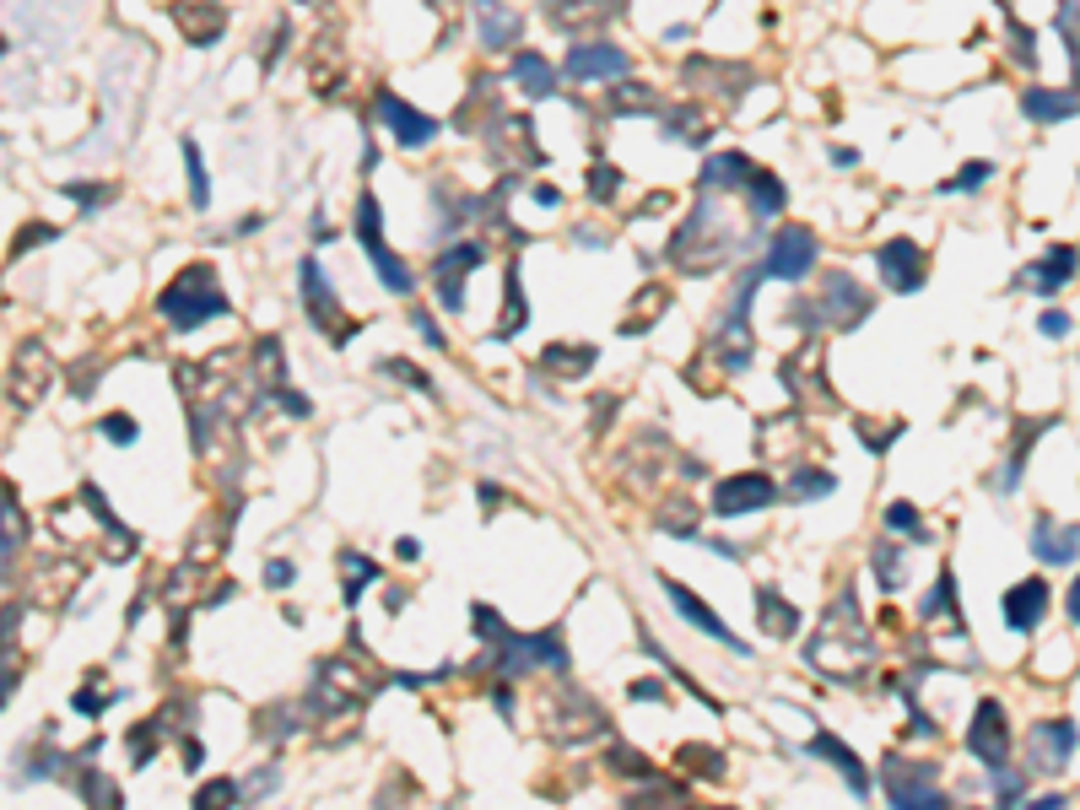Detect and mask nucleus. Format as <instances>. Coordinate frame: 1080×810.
Masks as SVG:
<instances>
[{
	"instance_id": "obj_14",
	"label": "nucleus",
	"mask_w": 1080,
	"mask_h": 810,
	"mask_svg": "<svg viewBox=\"0 0 1080 810\" xmlns=\"http://www.w3.org/2000/svg\"><path fill=\"white\" fill-rule=\"evenodd\" d=\"M568 76L572 81H611V76H627V49H622V44H578L568 55Z\"/></svg>"
},
{
	"instance_id": "obj_27",
	"label": "nucleus",
	"mask_w": 1080,
	"mask_h": 810,
	"mask_svg": "<svg viewBox=\"0 0 1080 810\" xmlns=\"http://www.w3.org/2000/svg\"><path fill=\"white\" fill-rule=\"evenodd\" d=\"M509 76L519 81V87H524V92H530V98H552V92H557V70L541 60V55H519Z\"/></svg>"
},
{
	"instance_id": "obj_51",
	"label": "nucleus",
	"mask_w": 1080,
	"mask_h": 810,
	"mask_svg": "<svg viewBox=\"0 0 1080 810\" xmlns=\"http://www.w3.org/2000/svg\"><path fill=\"white\" fill-rule=\"evenodd\" d=\"M1043 335H1070V313H1048L1043 319Z\"/></svg>"
},
{
	"instance_id": "obj_44",
	"label": "nucleus",
	"mask_w": 1080,
	"mask_h": 810,
	"mask_svg": "<svg viewBox=\"0 0 1080 810\" xmlns=\"http://www.w3.org/2000/svg\"><path fill=\"white\" fill-rule=\"evenodd\" d=\"M513 33H519V22H513L509 11L503 16H487V44H513Z\"/></svg>"
},
{
	"instance_id": "obj_45",
	"label": "nucleus",
	"mask_w": 1080,
	"mask_h": 810,
	"mask_svg": "<svg viewBox=\"0 0 1080 810\" xmlns=\"http://www.w3.org/2000/svg\"><path fill=\"white\" fill-rule=\"evenodd\" d=\"M983 179H989V163H967V168H961V174H956L946 189H951V195H956V189H978Z\"/></svg>"
},
{
	"instance_id": "obj_30",
	"label": "nucleus",
	"mask_w": 1080,
	"mask_h": 810,
	"mask_svg": "<svg viewBox=\"0 0 1080 810\" xmlns=\"http://www.w3.org/2000/svg\"><path fill=\"white\" fill-rule=\"evenodd\" d=\"M665 303H670V292H665V287H648V292L637 298V309H627V319H622V335H643V330L659 319Z\"/></svg>"
},
{
	"instance_id": "obj_26",
	"label": "nucleus",
	"mask_w": 1080,
	"mask_h": 810,
	"mask_svg": "<svg viewBox=\"0 0 1080 810\" xmlns=\"http://www.w3.org/2000/svg\"><path fill=\"white\" fill-rule=\"evenodd\" d=\"M1032 541H1037L1032 552H1037L1043 562H1059V567H1070V562H1076V524H1065V530L1054 535V519H1043Z\"/></svg>"
},
{
	"instance_id": "obj_15",
	"label": "nucleus",
	"mask_w": 1080,
	"mask_h": 810,
	"mask_svg": "<svg viewBox=\"0 0 1080 810\" xmlns=\"http://www.w3.org/2000/svg\"><path fill=\"white\" fill-rule=\"evenodd\" d=\"M303 303H309V319L319 330H335V341H346L352 330H341V303L330 292V276L319 270V259H303Z\"/></svg>"
},
{
	"instance_id": "obj_16",
	"label": "nucleus",
	"mask_w": 1080,
	"mask_h": 810,
	"mask_svg": "<svg viewBox=\"0 0 1080 810\" xmlns=\"http://www.w3.org/2000/svg\"><path fill=\"white\" fill-rule=\"evenodd\" d=\"M379 120L394 130V141H400V146H427V141L438 135V120H427L422 109L400 103L394 92H383V98H379Z\"/></svg>"
},
{
	"instance_id": "obj_40",
	"label": "nucleus",
	"mask_w": 1080,
	"mask_h": 810,
	"mask_svg": "<svg viewBox=\"0 0 1080 810\" xmlns=\"http://www.w3.org/2000/svg\"><path fill=\"white\" fill-rule=\"evenodd\" d=\"M989 773H994V795H1000L1005 806H1016L1021 795H1026V778H1021V773H1005V767H989Z\"/></svg>"
},
{
	"instance_id": "obj_23",
	"label": "nucleus",
	"mask_w": 1080,
	"mask_h": 810,
	"mask_svg": "<svg viewBox=\"0 0 1080 810\" xmlns=\"http://www.w3.org/2000/svg\"><path fill=\"white\" fill-rule=\"evenodd\" d=\"M751 179V157L746 152H719L702 163V185L708 189H741Z\"/></svg>"
},
{
	"instance_id": "obj_34",
	"label": "nucleus",
	"mask_w": 1080,
	"mask_h": 810,
	"mask_svg": "<svg viewBox=\"0 0 1080 810\" xmlns=\"http://www.w3.org/2000/svg\"><path fill=\"white\" fill-rule=\"evenodd\" d=\"M832 487H837V481H832L826 470H800V476L789 481V498H794V502H811V498H826Z\"/></svg>"
},
{
	"instance_id": "obj_22",
	"label": "nucleus",
	"mask_w": 1080,
	"mask_h": 810,
	"mask_svg": "<svg viewBox=\"0 0 1080 810\" xmlns=\"http://www.w3.org/2000/svg\"><path fill=\"white\" fill-rule=\"evenodd\" d=\"M757 622H762L767 637H794L800 632V611L778 589H757Z\"/></svg>"
},
{
	"instance_id": "obj_2",
	"label": "nucleus",
	"mask_w": 1080,
	"mask_h": 810,
	"mask_svg": "<svg viewBox=\"0 0 1080 810\" xmlns=\"http://www.w3.org/2000/svg\"><path fill=\"white\" fill-rule=\"evenodd\" d=\"M735 244V233L724 228V217H719V206H708L702 200L698 211L687 217V228L670 238V259L681 265V270H713L724 254Z\"/></svg>"
},
{
	"instance_id": "obj_35",
	"label": "nucleus",
	"mask_w": 1080,
	"mask_h": 810,
	"mask_svg": "<svg viewBox=\"0 0 1080 810\" xmlns=\"http://www.w3.org/2000/svg\"><path fill=\"white\" fill-rule=\"evenodd\" d=\"M185 168H190L194 206H211V179H205V163H200V146H194V141H185Z\"/></svg>"
},
{
	"instance_id": "obj_33",
	"label": "nucleus",
	"mask_w": 1080,
	"mask_h": 810,
	"mask_svg": "<svg viewBox=\"0 0 1080 810\" xmlns=\"http://www.w3.org/2000/svg\"><path fill=\"white\" fill-rule=\"evenodd\" d=\"M956 611V578L951 567L940 573V584H935V595H924V622H935V617H951Z\"/></svg>"
},
{
	"instance_id": "obj_3",
	"label": "nucleus",
	"mask_w": 1080,
	"mask_h": 810,
	"mask_svg": "<svg viewBox=\"0 0 1080 810\" xmlns=\"http://www.w3.org/2000/svg\"><path fill=\"white\" fill-rule=\"evenodd\" d=\"M535 665H546V670H557V676H568V648H563V637L557 632H535V637H503L498 643V676L503 681H519V676H530Z\"/></svg>"
},
{
	"instance_id": "obj_12",
	"label": "nucleus",
	"mask_w": 1080,
	"mask_h": 810,
	"mask_svg": "<svg viewBox=\"0 0 1080 810\" xmlns=\"http://www.w3.org/2000/svg\"><path fill=\"white\" fill-rule=\"evenodd\" d=\"M1032 767L1037 773H1059V767H1070V756H1076V719H1043L1037 730H1032Z\"/></svg>"
},
{
	"instance_id": "obj_31",
	"label": "nucleus",
	"mask_w": 1080,
	"mask_h": 810,
	"mask_svg": "<svg viewBox=\"0 0 1080 810\" xmlns=\"http://www.w3.org/2000/svg\"><path fill=\"white\" fill-rule=\"evenodd\" d=\"M341 562H346V573H352V578H346V606H357V600H363V589L379 578V567L363 557V552H346Z\"/></svg>"
},
{
	"instance_id": "obj_7",
	"label": "nucleus",
	"mask_w": 1080,
	"mask_h": 810,
	"mask_svg": "<svg viewBox=\"0 0 1080 810\" xmlns=\"http://www.w3.org/2000/svg\"><path fill=\"white\" fill-rule=\"evenodd\" d=\"M967 746H972V756H978L983 767H1005V762H1011V719H1005V708H1000L994 697L978 702L972 730H967Z\"/></svg>"
},
{
	"instance_id": "obj_8",
	"label": "nucleus",
	"mask_w": 1080,
	"mask_h": 810,
	"mask_svg": "<svg viewBox=\"0 0 1080 810\" xmlns=\"http://www.w3.org/2000/svg\"><path fill=\"white\" fill-rule=\"evenodd\" d=\"M767 502H778V487H772V476H757V470L724 476V481L713 487V513H724V519L757 513V508H767Z\"/></svg>"
},
{
	"instance_id": "obj_50",
	"label": "nucleus",
	"mask_w": 1080,
	"mask_h": 810,
	"mask_svg": "<svg viewBox=\"0 0 1080 810\" xmlns=\"http://www.w3.org/2000/svg\"><path fill=\"white\" fill-rule=\"evenodd\" d=\"M44 238H55V228H27V233H16V254H22V249H38Z\"/></svg>"
},
{
	"instance_id": "obj_53",
	"label": "nucleus",
	"mask_w": 1080,
	"mask_h": 810,
	"mask_svg": "<svg viewBox=\"0 0 1080 810\" xmlns=\"http://www.w3.org/2000/svg\"><path fill=\"white\" fill-rule=\"evenodd\" d=\"M832 163H837V168H854V163H859V152H854V146H837V152H832Z\"/></svg>"
},
{
	"instance_id": "obj_38",
	"label": "nucleus",
	"mask_w": 1080,
	"mask_h": 810,
	"mask_svg": "<svg viewBox=\"0 0 1080 810\" xmlns=\"http://www.w3.org/2000/svg\"><path fill=\"white\" fill-rule=\"evenodd\" d=\"M227 800H244L238 778H216V784H205V789L194 795V806H227Z\"/></svg>"
},
{
	"instance_id": "obj_39",
	"label": "nucleus",
	"mask_w": 1080,
	"mask_h": 810,
	"mask_svg": "<svg viewBox=\"0 0 1080 810\" xmlns=\"http://www.w3.org/2000/svg\"><path fill=\"white\" fill-rule=\"evenodd\" d=\"M659 524L676 530V535H692V530H698V508H692V502H676V508L659 513Z\"/></svg>"
},
{
	"instance_id": "obj_48",
	"label": "nucleus",
	"mask_w": 1080,
	"mask_h": 810,
	"mask_svg": "<svg viewBox=\"0 0 1080 810\" xmlns=\"http://www.w3.org/2000/svg\"><path fill=\"white\" fill-rule=\"evenodd\" d=\"M292 578H298V573H292V562H265V584H270V589H287Z\"/></svg>"
},
{
	"instance_id": "obj_4",
	"label": "nucleus",
	"mask_w": 1080,
	"mask_h": 810,
	"mask_svg": "<svg viewBox=\"0 0 1080 810\" xmlns=\"http://www.w3.org/2000/svg\"><path fill=\"white\" fill-rule=\"evenodd\" d=\"M357 238H363V249H368V259H374V270H379L383 287L405 298V292L416 287V276H411V265H405V259H394V254H389V244H383L379 200H374V195H363V206H357Z\"/></svg>"
},
{
	"instance_id": "obj_29",
	"label": "nucleus",
	"mask_w": 1080,
	"mask_h": 810,
	"mask_svg": "<svg viewBox=\"0 0 1080 810\" xmlns=\"http://www.w3.org/2000/svg\"><path fill=\"white\" fill-rule=\"evenodd\" d=\"M541 368L557 378H578L583 368H594V346H546L541 352Z\"/></svg>"
},
{
	"instance_id": "obj_32",
	"label": "nucleus",
	"mask_w": 1080,
	"mask_h": 810,
	"mask_svg": "<svg viewBox=\"0 0 1080 810\" xmlns=\"http://www.w3.org/2000/svg\"><path fill=\"white\" fill-rule=\"evenodd\" d=\"M876 578H881V589H902V546H891V541H881L876 546Z\"/></svg>"
},
{
	"instance_id": "obj_54",
	"label": "nucleus",
	"mask_w": 1080,
	"mask_h": 810,
	"mask_svg": "<svg viewBox=\"0 0 1080 810\" xmlns=\"http://www.w3.org/2000/svg\"><path fill=\"white\" fill-rule=\"evenodd\" d=\"M394 552H400V557H405V562H416V557H422V541H411V535H405V541H400Z\"/></svg>"
},
{
	"instance_id": "obj_47",
	"label": "nucleus",
	"mask_w": 1080,
	"mask_h": 810,
	"mask_svg": "<svg viewBox=\"0 0 1080 810\" xmlns=\"http://www.w3.org/2000/svg\"><path fill=\"white\" fill-rule=\"evenodd\" d=\"M383 368H389V374H394V378H405V384H416V389H433V384H427V374H422V368H411V363H400V357H389V363H383Z\"/></svg>"
},
{
	"instance_id": "obj_46",
	"label": "nucleus",
	"mask_w": 1080,
	"mask_h": 810,
	"mask_svg": "<svg viewBox=\"0 0 1080 810\" xmlns=\"http://www.w3.org/2000/svg\"><path fill=\"white\" fill-rule=\"evenodd\" d=\"M103 437H114V443H135V422L114 411V417H103Z\"/></svg>"
},
{
	"instance_id": "obj_25",
	"label": "nucleus",
	"mask_w": 1080,
	"mask_h": 810,
	"mask_svg": "<svg viewBox=\"0 0 1080 810\" xmlns=\"http://www.w3.org/2000/svg\"><path fill=\"white\" fill-rule=\"evenodd\" d=\"M1021 109H1026L1032 120L1054 125V120H1070V114H1076V92H1048V87H1032V92L1021 98Z\"/></svg>"
},
{
	"instance_id": "obj_36",
	"label": "nucleus",
	"mask_w": 1080,
	"mask_h": 810,
	"mask_svg": "<svg viewBox=\"0 0 1080 810\" xmlns=\"http://www.w3.org/2000/svg\"><path fill=\"white\" fill-rule=\"evenodd\" d=\"M519 330H524V292H519V270H509V313L498 319V335L509 341Z\"/></svg>"
},
{
	"instance_id": "obj_11",
	"label": "nucleus",
	"mask_w": 1080,
	"mask_h": 810,
	"mask_svg": "<svg viewBox=\"0 0 1080 810\" xmlns=\"http://www.w3.org/2000/svg\"><path fill=\"white\" fill-rule=\"evenodd\" d=\"M805 313H811V319L826 313V324H832V330H854V324L870 313V298L859 292V281H854V276H832V281L822 287V309H805Z\"/></svg>"
},
{
	"instance_id": "obj_41",
	"label": "nucleus",
	"mask_w": 1080,
	"mask_h": 810,
	"mask_svg": "<svg viewBox=\"0 0 1080 810\" xmlns=\"http://www.w3.org/2000/svg\"><path fill=\"white\" fill-rule=\"evenodd\" d=\"M887 530L918 535V530H924V524H918V508H908V502H891V508H887Z\"/></svg>"
},
{
	"instance_id": "obj_9",
	"label": "nucleus",
	"mask_w": 1080,
	"mask_h": 810,
	"mask_svg": "<svg viewBox=\"0 0 1080 810\" xmlns=\"http://www.w3.org/2000/svg\"><path fill=\"white\" fill-rule=\"evenodd\" d=\"M757 270L741 281V298H735V309H730V324H724V335L713 341V352H719V363L730 368V374H741L746 363H751V330H746V309H751V298H757Z\"/></svg>"
},
{
	"instance_id": "obj_42",
	"label": "nucleus",
	"mask_w": 1080,
	"mask_h": 810,
	"mask_svg": "<svg viewBox=\"0 0 1080 810\" xmlns=\"http://www.w3.org/2000/svg\"><path fill=\"white\" fill-rule=\"evenodd\" d=\"M611 762H616V773H633V778H654V767H648V762H643V756H637L633 746H616V751H611Z\"/></svg>"
},
{
	"instance_id": "obj_6",
	"label": "nucleus",
	"mask_w": 1080,
	"mask_h": 810,
	"mask_svg": "<svg viewBox=\"0 0 1080 810\" xmlns=\"http://www.w3.org/2000/svg\"><path fill=\"white\" fill-rule=\"evenodd\" d=\"M887 800L902 810H918V806H946V795L935 789V762H908V756H891L887 773Z\"/></svg>"
},
{
	"instance_id": "obj_1",
	"label": "nucleus",
	"mask_w": 1080,
	"mask_h": 810,
	"mask_svg": "<svg viewBox=\"0 0 1080 810\" xmlns=\"http://www.w3.org/2000/svg\"><path fill=\"white\" fill-rule=\"evenodd\" d=\"M157 313H163L174 330H200L205 319H222V313H227V292L216 287V270H211V265H190L174 287H163Z\"/></svg>"
},
{
	"instance_id": "obj_20",
	"label": "nucleus",
	"mask_w": 1080,
	"mask_h": 810,
	"mask_svg": "<svg viewBox=\"0 0 1080 810\" xmlns=\"http://www.w3.org/2000/svg\"><path fill=\"white\" fill-rule=\"evenodd\" d=\"M1043 611H1048V584L1043 578H1021L1016 589L1005 595V622L1016 626V632H1032V626L1043 622Z\"/></svg>"
},
{
	"instance_id": "obj_5",
	"label": "nucleus",
	"mask_w": 1080,
	"mask_h": 810,
	"mask_svg": "<svg viewBox=\"0 0 1080 810\" xmlns=\"http://www.w3.org/2000/svg\"><path fill=\"white\" fill-rule=\"evenodd\" d=\"M816 233L811 228H783L772 244H767V259L757 265V276H778V281H805L811 270H816Z\"/></svg>"
},
{
	"instance_id": "obj_28",
	"label": "nucleus",
	"mask_w": 1080,
	"mask_h": 810,
	"mask_svg": "<svg viewBox=\"0 0 1080 810\" xmlns=\"http://www.w3.org/2000/svg\"><path fill=\"white\" fill-rule=\"evenodd\" d=\"M746 189H751V217H778L783 211V179L778 174H767V168H751V179H746Z\"/></svg>"
},
{
	"instance_id": "obj_18",
	"label": "nucleus",
	"mask_w": 1080,
	"mask_h": 810,
	"mask_svg": "<svg viewBox=\"0 0 1080 810\" xmlns=\"http://www.w3.org/2000/svg\"><path fill=\"white\" fill-rule=\"evenodd\" d=\"M49 378H55V363H49V352H44L38 341H27V346H22V357H16V378H11V395H16L22 406H38V395L49 389Z\"/></svg>"
},
{
	"instance_id": "obj_37",
	"label": "nucleus",
	"mask_w": 1080,
	"mask_h": 810,
	"mask_svg": "<svg viewBox=\"0 0 1080 810\" xmlns=\"http://www.w3.org/2000/svg\"><path fill=\"white\" fill-rule=\"evenodd\" d=\"M681 762H692V773L702 778H724V751H708V746H687Z\"/></svg>"
},
{
	"instance_id": "obj_10",
	"label": "nucleus",
	"mask_w": 1080,
	"mask_h": 810,
	"mask_svg": "<svg viewBox=\"0 0 1080 810\" xmlns=\"http://www.w3.org/2000/svg\"><path fill=\"white\" fill-rule=\"evenodd\" d=\"M659 589H665V600H670V606H676V611H681V617H687L692 626H702L708 637H719V643H724V648H735V654H751V648H746V643H741V637L724 626V617H713L698 595L681 584V578H670V573H665V578H659Z\"/></svg>"
},
{
	"instance_id": "obj_52",
	"label": "nucleus",
	"mask_w": 1080,
	"mask_h": 810,
	"mask_svg": "<svg viewBox=\"0 0 1080 810\" xmlns=\"http://www.w3.org/2000/svg\"><path fill=\"white\" fill-rule=\"evenodd\" d=\"M633 697H637V702H654V697H665V686H659V681H637Z\"/></svg>"
},
{
	"instance_id": "obj_19",
	"label": "nucleus",
	"mask_w": 1080,
	"mask_h": 810,
	"mask_svg": "<svg viewBox=\"0 0 1080 810\" xmlns=\"http://www.w3.org/2000/svg\"><path fill=\"white\" fill-rule=\"evenodd\" d=\"M1070 276H1076V249H1070V244H1059V249H1048V259H1037L1021 281H1026V292L1054 298L1059 287H1070Z\"/></svg>"
},
{
	"instance_id": "obj_17",
	"label": "nucleus",
	"mask_w": 1080,
	"mask_h": 810,
	"mask_svg": "<svg viewBox=\"0 0 1080 810\" xmlns=\"http://www.w3.org/2000/svg\"><path fill=\"white\" fill-rule=\"evenodd\" d=\"M476 265H481V244H459L438 259V303L448 313H465V270H476Z\"/></svg>"
},
{
	"instance_id": "obj_24",
	"label": "nucleus",
	"mask_w": 1080,
	"mask_h": 810,
	"mask_svg": "<svg viewBox=\"0 0 1080 810\" xmlns=\"http://www.w3.org/2000/svg\"><path fill=\"white\" fill-rule=\"evenodd\" d=\"M22 541H27V513H22L11 498H0V578L11 573V562H16V552H22Z\"/></svg>"
},
{
	"instance_id": "obj_43",
	"label": "nucleus",
	"mask_w": 1080,
	"mask_h": 810,
	"mask_svg": "<svg viewBox=\"0 0 1080 810\" xmlns=\"http://www.w3.org/2000/svg\"><path fill=\"white\" fill-rule=\"evenodd\" d=\"M476 626H481V637H487V643H503V637H509V622H503V617H492V606H476Z\"/></svg>"
},
{
	"instance_id": "obj_13",
	"label": "nucleus",
	"mask_w": 1080,
	"mask_h": 810,
	"mask_svg": "<svg viewBox=\"0 0 1080 810\" xmlns=\"http://www.w3.org/2000/svg\"><path fill=\"white\" fill-rule=\"evenodd\" d=\"M881 276H887L891 292H918L924 287V249L913 244V238H891L881 244Z\"/></svg>"
},
{
	"instance_id": "obj_49",
	"label": "nucleus",
	"mask_w": 1080,
	"mask_h": 810,
	"mask_svg": "<svg viewBox=\"0 0 1080 810\" xmlns=\"http://www.w3.org/2000/svg\"><path fill=\"white\" fill-rule=\"evenodd\" d=\"M65 195H76V200L92 211V206H103V195H109V189H103V185H65Z\"/></svg>"
},
{
	"instance_id": "obj_21",
	"label": "nucleus",
	"mask_w": 1080,
	"mask_h": 810,
	"mask_svg": "<svg viewBox=\"0 0 1080 810\" xmlns=\"http://www.w3.org/2000/svg\"><path fill=\"white\" fill-rule=\"evenodd\" d=\"M805 751H811V756H826V762H832V767L848 778V789H854V795H870V778H865V767H859L854 746H843L837 735H826V730H822V735H816V741H811Z\"/></svg>"
}]
</instances>
